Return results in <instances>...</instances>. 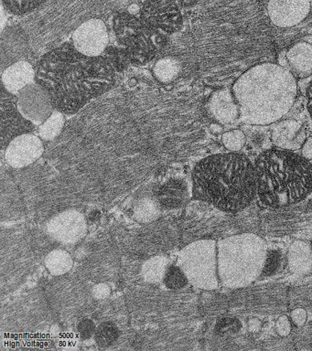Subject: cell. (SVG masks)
<instances>
[{"instance_id":"obj_36","label":"cell","mask_w":312,"mask_h":351,"mask_svg":"<svg viewBox=\"0 0 312 351\" xmlns=\"http://www.w3.org/2000/svg\"><path fill=\"white\" fill-rule=\"evenodd\" d=\"M303 156L306 158H312V137L307 140L302 149Z\"/></svg>"},{"instance_id":"obj_15","label":"cell","mask_w":312,"mask_h":351,"mask_svg":"<svg viewBox=\"0 0 312 351\" xmlns=\"http://www.w3.org/2000/svg\"><path fill=\"white\" fill-rule=\"evenodd\" d=\"M36 76L31 63L21 60L5 69L2 73V84L13 95H18L21 90L34 82Z\"/></svg>"},{"instance_id":"obj_32","label":"cell","mask_w":312,"mask_h":351,"mask_svg":"<svg viewBox=\"0 0 312 351\" xmlns=\"http://www.w3.org/2000/svg\"><path fill=\"white\" fill-rule=\"evenodd\" d=\"M238 328H239V321L231 319V318L224 319L219 324V330H221L223 333L237 330Z\"/></svg>"},{"instance_id":"obj_29","label":"cell","mask_w":312,"mask_h":351,"mask_svg":"<svg viewBox=\"0 0 312 351\" xmlns=\"http://www.w3.org/2000/svg\"><path fill=\"white\" fill-rule=\"evenodd\" d=\"M223 143L227 149L237 152L243 147L245 143V136L242 131L232 130L226 132L223 136Z\"/></svg>"},{"instance_id":"obj_7","label":"cell","mask_w":312,"mask_h":351,"mask_svg":"<svg viewBox=\"0 0 312 351\" xmlns=\"http://www.w3.org/2000/svg\"><path fill=\"white\" fill-rule=\"evenodd\" d=\"M139 19L147 33L164 43L182 24V13L174 0H146Z\"/></svg>"},{"instance_id":"obj_21","label":"cell","mask_w":312,"mask_h":351,"mask_svg":"<svg viewBox=\"0 0 312 351\" xmlns=\"http://www.w3.org/2000/svg\"><path fill=\"white\" fill-rule=\"evenodd\" d=\"M45 265L53 276H62L72 269V256L64 250H54L45 258Z\"/></svg>"},{"instance_id":"obj_2","label":"cell","mask_w":312,"mask_h":351,"mask_svg":"<svg viewBox=\"0 0 312 351\" xmlns=\"http://www.w3.org/2000/svg\"><path fill=\"white\" fill-rule=\"evenodd\" d=\"M295 77L275 63H261L246 71L232 87L243 122L270 125L289 112L297 96Z\"/></svg>"},{"instance_id":"obj_6","label":"cell","mask_w":312,"mask_h":351,"mask_svg":"<svg viewBox=\"0 0 312 351\" xmlns=\"http://www.w3.org/2000/svg\"><path fill=\"white\" fill-rule=\"evenodd\" d=\"M179 266L194 287L207 290L217 287L215 241H199L189 244L180 252Z\"/></svg>"},{"instance_id":"obj_22","label":"cell","mask_w":312,"mask_h":351,"mask_svg":"<svg viewBox=\"0 0 312 351\" xmlns=\"http://www.w3.org/2000/svg\"><path fill=\"white\" fill-rule=\"evenodd\" d=\"M169 266V261L166 257L156 256L144 263L142 274L147 282L157 284L164 280Z\"/></svg>"},{"instance_id":"obj_19","label":"cell","mask_w":312,"mask_h":351,"mask_svg":"<svg viewBox=\"0 0 312 351\" xmlns=\"http://www.w3.org/2000/svg\"><path fill=\"white\" fill-rule=\"evenodd\" d=\"M186 191L182 184L173 181L163 186L158 191V200L167 208L180 207L184 202Z\"/></svg>"},{"instance_id":"obj_3","label":"cell","mask_w":312,"mask_h":351,"mask_svg":"<svg viewBox=\"0 0 312 351\" xmlns=\"http://www.w3.org/2000/svg\"><path fill=\"white\" fill-rule=\"evenodd\" d=\"M193 182L194 197L229 213L245 208L257 193L256 167L237 152L202 159L193 170Z\"/></svg>"},{"instance_id":"obj_16","label":"cell","mask_w":312,"mask_h":351,"mask_svg":"<svg viewBox=\"0 0 312 351\" xmlns=\"http://www.w3.org/2000/svg\"><path fill=\"white\" fill-rule=\"evenodd\" d=\"M209 108L215 119L221 123H232L239 115L234 93L232 95L228 90L215 93L211 98Z\"/></svg>"},{"instance_id":"obj_25","label":"cell","mask_w":312,"mask_h":351,"mask_svg":"<svg viewBox=\"0 0 312 351\" xmlns=\"http://www.w3.org/2000/svg\"><path fill=\"white\" fill-rule=\"evenodd\" d=\"M158 214H160V206L158 202L149 197L139 200L134 210L135 218L141 222L152 221L153 219H157Z\"/></svg>"},{"instance_id":"obj_24","label":"cell","mask_w":312,"mask_h":351,"mask_svg":"<svg viewBox=\"0 0 312 351\" xmlns=\"http://www.w3.org/2000/svg\"><path fill=\"white\" fill-rule=\"evenodd\" d=\"M64 125V117L62 112L56 110L51 117L40 126V136L45 140H53L58 136Z\"/></svg>"},{"instance_id":"obj_11","label":"cell","mask_w":312,"mask_h":351,"mask_svg":"<svg viewBox=\"0 0 312 351\" xmlns=\"http://www.w3.org/2000/svg\"><path fill=\"white\" fill-rule=\"evenodd\" d=\"M47 229L57 241L62 243H75L86 235V221L78 211H64L49 221Z\"/></svg>"},{"instance_id":"obj_26","label":"cell","mask_w":312,"mask_h":351,"mask_svg":"<svg viewBox=\"0 0 312 351\" xmlns=\"http://www.w3.org/2000/svg\"><path fill=\"white\" fill-rule=\"evenodd\" d=\"M47 1L48 0H2V5L10 13L24 15L36 10Z\"/></svg>"},{"instance_id":"obj_14","label":"cell","mask_w":312,"mask_h":351,"mask_svg":"<svg viewBox=\"0 0 312 351\" xmlns=\"http://www.w3.org/2000/svg\"><path fill=\"white\" fill-rule=\"evenodd\" d=\"M29 52V41L23 32L17 27H10L2 32L1 38V69L2 71L23 60Z\"/></svg>"},{"instance_id":"obj_9","label":"cell","mask_w":312,"mask_h":351,"mask_svg":"<svg viewBox=\"0 0 312 351\" xmlns=\"http://www.w3.org/2000/svg\"><path fill=\"white\" fill-rule=\"evenodd\" d=\"M21 114L34 125H43L54 112L49 93L37 82H32L18 93Z\"/></svg>"},{"instance_id":"obj_34","label":"cell","mask_w":312,"mask_h":351,"mask_svg":"<svg viewBox=\"0 0 312 351\" xmlns=\"http://www.w3.org/2000/svg\"><path fill=\"white\" fill-rule=\"evenodd\" d=\"M93 293H94V296L95 298H105L106 296L109 295V293H110V288L108 287V285H98L94 288Z\"/></svg>"},{"instance_id":"obj_8","label":"cell","mask_w":312,"mask_h":351,"mask_svg":"<svg viewBox=\"0 0 312 351\" xmlns=\"http://www.w3.org/2000/svg\"><path fill=\"white\" fill-rule=\"evenodd\" d=\"M0 134L2 148L7 147L17 136L31 134L35 125L24 117L18 106V96L9 92L2 84L0 99Z\"/></svg>"},{"instance_id":"obj_4","label":"cell","mask_w":312,"mask_h":351,"mask_svg":"<svg viewBox=\"0 0 312 351\" xmlns=\"http://www.w3.org/2000/svg\"><path fill=\"white\" fill-rule=\"evenodd\" d=\"M254 167L257 195L268 207L293 204L312 191V164L298 154L276 148L265 150Z\"/></svg>"},{"instance_id":"obj_37","label":"cell","mask_w":312,"mask_h":351,"mask_svg":"<svg viewBox=\"0 0 312 351\" xmlns=\"http://www.w3.org/2000/svg\"><path fill=\"white\" fill-rule=\"evenodd\" d=\"M307 106H308L309 112L312 117V82L307 90Z\"/></svg>"},{"instance_id":"obj_38","label":"cell","mask_w":312,"mask_h":351,"mask_svg":"<svg viewBox=\"0 0 312 351\" xmlns=\"http://www.w3.org/2000/svg\"><path fill=\"white\" fill-rule=\"evenodd\" d=\"M311 249H312V247H311Z\"/></svg>"},{"instance_id":"obj_23","label":"cell","mask_w":312,"mask_h":351,"mask_svg":"<svg viewBox=\"0 0 312 351\" xmlns=\"http://www.w3.org/2000/svg\"><path fill=\"white\" fill-rule=\"evenodd\" d=\"M180 71L179 60L171 57L163 58L156 63L155 75L161 82H171L178 76Z\"/></svg>"},{"instance_id":"obj_10","label":"cell","mask_w":312,"mask_h":351,"mask_svg":"<svg viewBox=\"0 0 312 351\" xmlns=\"http://www.w3.org/2000/svg\"><path fill=\"white\" fill-rule=\"evenodd\" d=\"M108 33L101 19H89L75 29L73 35V45L87 56H100L108 44Z\"/></svg>"},{"instance_id":"obj_31","label":"cell","mask_w":312,"mask_h":351,"mask_svg":"<svg viewBox=\"0 0 312 351\" xmlns=\"http://www.w3.org/2000/svg\"><path fill=\"white\" fill-rule=\"evenodd\" d=\"M95 326L94 322L90 319H84L79 323V335L83 339H88L95 333Z\"/></svg>"},{"instance_id":"obj_33","label":"cell","mask_w":312,"mask_h":351,"mask_svg":"<svg viewBox=\"0 0 312 351\" xmlns=\"http://www.w3.org/2000/svg\"><path fill=\"white\" fill-rule=\"evenodd\" d=\"M276 326V331H278V333L280 335V336H287V335H289L290 328H291L289 318L285 317V315L279 318Z\"/></svg>"},{"instance_id":"obj_1","label":"cell","mask_w":312,"mask_h":351,"mask_svg":"<svg viewBox=\"0 0 312 351\" xmlns=\"http://www.w3.org/2000/svg\"><path fill=\"white\" fill-rule=\"evenodd\" d=\"M117 70L108 55L87 56L73 44L65 43L40 59L35 78L50 95L54 108L71 115L106 93Z\"/></svg>"},{"instance_id":"obj_30","label":"cell","mask_w":312,"mask_h":351,"mask_svg":"<svg viewBox=\"0 0 312 351\" xmlns=\"http://www.w3.org/2000/svg\"><path fill=\"white\" fill-rule=\"evenodd\" d=\"M280 263V254L278 251H269L267 254V259L263 269V273L265 276H270L275 273Z\"/></svg>"},{"instance_id":"obj_13","label":"cell","mask_w":312,"mask_h":351,"mask_svg":"<svg viewBox=\"0 0 312 351\" xmlns=\"http://www.w3.org/2000/svg\"><path fill=\"white\" fill-rule=\"evenodd\" d=\"M309 0H270L267 5L268 15L276 26H296L309 15Z\"/></svg>"},{"instance_id":"obj_35","label":"cell","mask_w":312,"mask_h":351,"mask_svg":"<svg viewBox=\"0 0 312 351\" xmlns=\"http://www.w3.org/2000/svg\"><path fill=\"white\" fill-rule=\"evenodd\" d=\"M291 317L296 325L302 326L306 321V312L303 309H296L291 313Z\"/></svg>"},{"instance_id":"obj_5","label":"cell","mask_w":312,"mask_h":351,"mask_svg":"<svg viewBox=\"0 0 312 351\" xmlns=\"http://www.w3.org/2000/svg\"><path fill=\"white\" fill-rule=\"evenodd\" d=\"M218 248L219 276L226 287L251 284L264 269L267 252L259 236H232L221 241Z\"/></svg>"},{"instance_id":"obj_27","label":"cell","mask_w":312,"mask_h":351,"mask_svg":"<svg viewBox=\"0 0 312 351\" xmlns=\"http://www.w3.org/2000/svg\"><path fill=\"white\" fill-rule=\"evenodd\" d=\"M119 337V330L115 324L105 322L95 329V339L100 347H108L113 344Z\"/></svg>"},{"instance_id":"obj_12","label":"cell","mask_w":312,"mask_h":351,"mask_svg":"<svg viewBox=\"0 0 312 351\" xmlns=\"http://www.w3.org/2000/svg\"><path fill=\"white\" fill-rule=\"evenodd\" d=\"M42 140L32 134H24L16 137L6 149V160L14 169H23L34 163L43 155Z\"/></svg>"},{"instance_id":"obj_18","label":"cell","mask_w":312,"mask_h":351,"mask_svg":"<svg viewBox=\"0 0 312 351\" xmlns=\"http://www.w3.org/2000/svg\"><path fill=\"white\" fill-rule=\"evenodd\" d=\"M290 266L297 273H305L312 265V249L308 244L296 241L289 251Z\"/></svg>"},{"instance_id":"obj_17","label":"cell","mask_w":312,"mask_h":351,"mask_svg":"<svg viewBox=\"0 0 312 351\" xmlns=\"http://www.w3.org/2000/svg\"><path fill=\"white\" fill-rule=\"evenodd\" d=\"M293 70L300 76L312 73V45L307 43L295 44L287 53Z\"/></svg>"},{"instance_id":"obj_20","label":"cell","mask_w":312,"mask_h":351,"mask_svg":"<svg viewBox=\"0 0 312 351\" xmlns=\"http://www.w3.org/2000/svg\"><path fill=\"white\" fill-rule=\"evenodd\" d=\"M301 131H302L301 125L296 121H285L274 129V141L279 145H290L292 142L301 140V136H302Z\"/></svg>"},{"instance_id":"obj_28","label":"cell","mask_w":312,"mask_h":351,"mask_svg":"<svg viewBox=\"0 0 312 351\" xmlns=\"http://www.w3.org/2000/svg\"><path fill=\"white\" fill-rule=\"evenodd\" d=\"M163 281L165 282L166 287L172 290L180 289V288L184 287L189 282L187 277L179 265L169 266Z\"/></svg>"}]
</instances>
